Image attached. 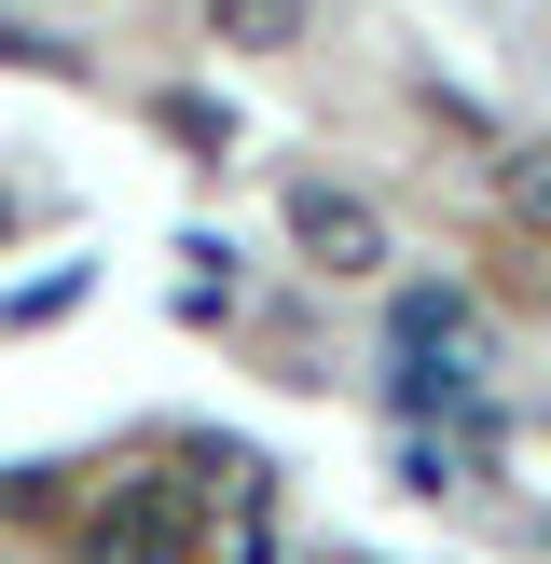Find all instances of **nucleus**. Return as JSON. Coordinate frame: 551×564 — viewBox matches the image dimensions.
Wrapping results in <instances>:
<instances>
[{
	"label": "nucleus",
	"instance_id": "f257e3e1",
	"mask_svg": "<svg viewBox=\"0 0 551 564\" xmlns=\"http://www.w3.org/2000/svg\"><path fill=\"white\" fill-rule=\"evenodd\" d=\"M83 564H193V496L165 482V468L110 482V510H97V538H83Z\"/></svg>",
	"mask_w": 551,
	"mask_h": 564
},
{
	"label": "nucleus",
	"instance_id": "f03ea898",
	"mask_svg": "<svg viewBox=\"0 0 551 564\" xmlns=\"http://www.w3.org/2000/svg\"><path fill=\"white\" fill-rule=\"evenodd\" d=\"M290 235H303V262L317 275H386V207L372 193H345V180H290Z\"/></svg>",
	"mask_w": 551,
	"mask_h": 564
},
{
	"label": "nucleus",
	"instance_id": "7ed1b4c3",
	"mask_svg": "<svg viewBox=\"0 0 551 564\" xmlns=\"http://www.w3.org/2000/svg\"><path fill=\"white\" fill-rule=\"evenodd\" d=\"M303 28H317V0H207V42H235V55H290Z\"/></svg>",
	"mask_w": 551,
	"mask_h": 564
},
{
	"label": "nucleus",
	"instance_id": "20e7f679",
	"mask_svg": "<svg viewBox=\"0 0 551 564\" xmlns=\"http://www.w3.org/2000/svg\"><path fill=\"white\" fill-rule=\"evenodd\" d=\"M496 207H510V235L551 248V138H510V152H496Z\"/></svg>",
	"mask_w": 551,
	"mask_h": 564
},
{
	"label": "nucleus",
	"instance_id": "39448f33",
	"mask_svg": "<svg viewBox=\"0 0 551 564\" xmlns=\"http://www.w3.org/2000/svg\"><path fill=\"white\" fill-rule=\"evenodd\" d=\"M0 220H14V207H0Z\"/></svg>",
	"mask_w": 551,
	"mask_h": 564
}]
</instances>
